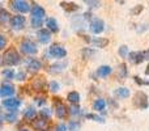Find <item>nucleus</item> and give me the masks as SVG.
<instances>
[{
	"label": "nucleus",
	"mask_w": 149,
	"mask_h": 131,
	"mask_svg": "<svg viewBox=\"0 0 149 131\" xmlns=\"http://www.w3.org/2000/svg\"><path fill=\"white\" fill-rule=\"evenodd\" d=\"M45 16H46V11L41 5H34L31 8V20H30L31 26L36 29L39 28L42 25V20H43Z\"/></svg>",
	"instance_id": "1"
},
{
	"label": "nucleus",
	"mask_w": 149,
	"mask_h": 131,
	"mask_svg": "<svg viewBox=\"0 0 149 131\" xmlns=\"http://www.w3.org/2000/svg\"><path fill=\"white\" fill-rule=\"evenodd\" d=\"M3 60H4V63L7 66H16L21 62V57L15 47H10V49H8L7 51L4 53Z\"/></svg>",
	"instance_id": "2"
},
{
	"label": "nucleus",
	"mask_w": 149,
	"mask_h": 131,
	"mask_svg": "<svg viewBox=\"0 0 149 131\" xmlns=\"http://www.w3.org/2000/svg\"><path fill=\"white\" fill-rule=\"evenodd\" d=\"M134 105L139 109H147L149 102H148V96L144 92H136L134 96Z\"/></svg>",
	"instance_id": "3"
},
{
	"label": "nucleus",
	"mask_w": 149,
	"mask_h": 131,
	"mask_svg": "<svg viewBox=\"0 0 149 131\" xmlns=\"http://www.w3.org/2000/svg\"><path fill=\"white\" fill-rule=\"evenodd\" d=\"M21 51H22L24 54L33 55L38 51V47H37V45L34 43L33 41H30V39H22V42H21Z\"/></svg>",
	"instance_id": "4"
},
{
	"label": "nucleus",
	"mask_w": 149,
	"mask_h": 131,
	"mask_svg": "<svg viewBox=\"0 0 149 131\" xmlns=\"http://www.w3.org/2000/svg\"><path fill=\"white\" fill-rule=\"evenodd\" d=\"M10 26L13 30H21L25 26V17L21 15H16L10 18Z\"/></svg>",
	"instance_id": "5"
},
{
	"label": "nucleus",
	"mask_w": 149,
	"mask_h": 131,
	"mask_svg": "<svg viewBox=\"0 0 149 131\" xmlns=\"http://www.w3.org/2000/svg\"><path fill=\"white\" fill-rule=\"evenodd\" d=\"M50 55L54 58H64L67 55V51H65L64 47H62L60 45L55 43L50 47Z\"/></svg>",
	"instance_id": "6"
},
{
	"label": "nucleus",
	"mask_w": 149,
	"mask_h": 131,
	"mask_svg": "<svg viewBox=\"0 0 149 131\" xmlns=\"http://www.w3.org/2000/svg\"><path fill=\"white\" fill-rule=\"evenodd\" d=\"M103 29H105V24H103V21L101 20V18H94V20L92 21V24H90V30L94 34L102 33Z\"/></svg>",
	"instance_id": "7"
},
{
	"label": "nucleus",
	"mask_w": 149,
	"mask_h": 131,
	"mask_svg": "<svg viewBox=\"0 0 149 131\" xmlns=\"http://www.w3.org/2000/svg\"><path fill=\"white\" fill-rule=\"evenodd\" d=\"M12 5L15 9H17L18 12L21 13H26L30 11V5H29L28 1H24V0H16V1H12Z\"/></svg>",
	"instance_id": "8"
},
{
	"label": "nucleus",
	"mask_w": 149,
	"mask_h": 131,
	"mask_svg": "<svg viewBox=\"0 0 149 131\" xmlns=\"http://www.w3.org/2000/svg\"><path fill=\"white\" fill-rule=\"evenodd\" d=\"M20 100H17V98H7V100L3 101V106H5V108L8 109V110H17V108L20 106Z\"/></svg>",
	"instance_id": "9"
},
{
	"label": "nucleus",
	"mask_w": 149,
	"mask_h": 131,
	"mask_svg": "<svg viewBox=\"0 0 149 131\" xmlns=\"http://www.w3.org/2000/svg\"><path fill=\"white\" fill-rule=\"evenodd\" d=\"M13 93H15V87L10 83H3L0 88V95L3 97H8V96H12Z\"/></svg>",
	"instance_id": "10"
},
{
	"label": "nucleus",
	"mask_w": 149,
	"mask_h": 131,
	"mask_svg": "<svg viewBox=\"0 0 149 131\" xmlns=\"http://www.w3.org/2000/svg\"><path fill=\"white\" fill-rule=\"evenodd\" d=\"M128 60L131 63H135V64H139L144 60V53L141 51H134L128 54Z\"/></svg>",
	"instance_id": "11"
},
{
	"label": "nucleus",
	"mask_w": 149,
	"mask_h": 131,
	"mask_svg": "<svg viewBox=\"0 0 149 131\" xmlns=\"http://www.w3.org/2000/svg\"><path fill=\"white\" fill-rule=\"evenodd\" d=\"M45 84H46V81H45V77L43 76H38L36 77V79H33V81H31V88H33L34 90H37V92H39V90L43 89Z\"/></svg>",
	"instance_id": "12"
},
{
	"label": "nucleus",
	"mask_w": 149,
	"mask_h": 131,
	"mask_svg": "<svg viewBox=\"0 0 149 131\" xmlns=\"http://www.w3.org/2000/svg\"><path fill=\"white\" fill-rule=\"evenodd\" d=\"M67 114H68V108L64 105V104L58 102L56 104V116H58V118L64 119L65 117H67Z\"/></svg>",
	"instance_id": "13"
},
{
	"label": "nucleus",
	"mask_w": 149,
	"mask_h": 131,
	"mask_svg": "<svg viewBox=\"0 0 149 131\" xmlns=\"http://www.w3.org/2000/svg\"><path fill=\"white\" fill-rule=\"evenodd\" d=\"M47 123H49V121H47V119H43V118L34 119V121H33V127H34V129H37V130L46 131V129H47Z\"/></svg>",
	"instance_id": "14"
},
{
	"label": "nucleus",
	"mask_w": 149,
	"mask_h": 131,
	"mask_svg": "<svg viewBox=\"0 0 149 131\" xmlns=\"http://www.w3.org/2000/svg\"><path fill=\"white\" fill-rule=\"evenodd\" d=\"M38 38H39V42L47 43V42H50V39H51V34H50V32L47 30V29H42V30L38 32Z\"/></svg>",
	"instance_id": "15"
},
{
	"label": "nucleus",
	"mask_w": 149,
	"mask_h": 131,
	"mask_svg": "<svg viewBox=\"0 0 149 131\" xmlns=\"http://www.w3.org/2000/svg\"><path fill=\"white\" fill-rule=\"evenodd\" d=\"M67 60H64V62H60V63H55V64H52L50 67V72L51 74H58V72H62L63 69L67 67Z\"/></svg>",
	"instance_id": "16"
},
{
	"label": "nucleus",
	"mask_w": 149,
	"mask_h": 131,
	"mask_svg": "<svg viewBox=\"0 0 149 131\" xmlns=\"http://www.w3.org/2000/svg\"><path fill=\"white\" fill-rule=\"evenodd\" d=\"M41 67H42V64H41V62L39 60H37V59H31L30 62H29V64H28V68H29V71L30 72H38L39 69H41Z\"/></svg>",
	"instance_id": "17"
},
{
	"label": "nucleus",
	"mask_w": 149,
	"mask_h": 131,
	"mask_svg": "<svg viewBox=\"0 0 149 131\" xmlns=\"http://www.w3.org/2000/svg\"><path fill=\"white\" fill-rule=\"evenodd\" d=\"M111 74V67L110 66H101L97 69V75L100 77H107Z\"/></svg>",
	"instance_id": "18"
},
{
	"label": "nucleus",
	"mask_w": 149,
	"mask_h": 131,
	"mask_svg": "<svg viewBox=\"0 0 149 131\" xmlns=\"http://www.w3.org/2000/svg\"><path fill=\"white\" fill-rule=\"evenodd\" d=\"M10 21V15L9 12H7L5 9L0 8V25H5L7 22Z\"/></svg>",
	"instance_id": "19"
},
{
	"label": "nucleus",
	"mask_w": 149,
	"mask_h": 131,
	"mask_svg": "<svg viewBox=\"0 0 149 131\" xmlns=\"http://www.w3.org/2000/svg\"><path fill=\"white\" fill-rule=\"evenodd\" d=\"M105 106H106V102H105V100H102V98L95 100L94 104H93V109L97 111H103L105 110Z\"/></svg>",
	"instance_id": "20"
},
{
	"label": "nucleus",
	"mask_w": 149,
	"mask_h": 131,
	"mask_svg": "<svg viewBox=\"0 0 149 131\" xmlns=\"http://www.w3.org/2000/svg\"><path fill=\"white\" fill-rule=\"evenodd\" d=\"M60 5H62L63 8H64L65 11H68V12H74V11L79 9V5L74 4V3H67V1H62L60 3Z\"/></svg>",
	"instance_id": "21"
},
{
	"label": "nucleus",
	"mask_w": 149,
	"mask_h": 131,
	"mask_svg": "<svg viewBox=\"0 0 149 131\" xmlns=\"http://www.w3.org/2000/svg\"><path fill=\"white\" fill-rule=\"evenodd\" d=\"M47 28H49L50 32H52V33H56L58 30H59V26H58V22L54 20V18H49L46 22Z\"/></svg>",
	"instance_id": "22"
},
{
	"label": "nucleus",
	"mask_w": 149,
	"mask_h": 131,
	"mask_svg": "<svg viewBox=\"0 0 149 131\" xmlns=\"http://www.w3.org/2000/svg\"><path fill=\"white\" fill-rule=\"evenodd\" d=\"M115 96L119 98H127L130 96V90L124 87L118 88V89H115Z\"/></svg>",
	"instance_id": "23"
},
{
	"label": "nucleus",
	"mask_w": 149,
	"mask_h": 131,
	"mask_svg": "<svg viewBox=\"0 0 149 131\" xmlns=\"http://www.w3.org/2000/svg\"><path fill=\"white\" fill-rule=\"evenodd\" d=\"M93 45H94L95 47H101V49H103V47H106L109 45V39L106 38H95L93 39Z\"/></svg>",
	"instance_id": "24"
},
{
	"label": "nucleus",
	"mask_w": 149,
	"mask_h": 131,
	"mask_svg": "<svg viewBox=\"0 0 149 131\" xmlns=\"http://www.w3.org/2000/svg\"><path fill=\"white\" fill-rule=\"evenodd\" d=\"M67 98H68V101H70L71 104L76 105V104H79V101H80V95L77 92H70L68 93V96H67Z\"/></svg>",
	"instance_id": "25"
},
{
	"label": "nucleus",
	"mask_w": 149,
	"mask_h": 131,
	"mask_svg": "<svg viewBox=\"0 0 149 131\" xmlns=\"http://www.w3.org/2000/svg\"><path fill=\"white\" fill-rule=\"evenodd\" d=\"M36 116H37V110H34L33 108H29L25 111V119H28V121H34Z\"/></svg>",
	"instance_id": "26"
},
{
	"label": "nucleus",
	"mask_w": 149,
	"mask_h": 131,
	"mask_svg": "<svg viewBox=\"0 0 149 131\" xmlns=\"http://www.w3.org/2000/svg\"><path fill=\"white\" fill-rule=\"evenodd\" d=\"M16 118H17V110H12L10 113H8V114H5L4 116V119L7 122H15L16 121Z\"/></svg>",
	"instance_id": "27"
},
{
	"label": "nucleus",
	"mask_w": 149,
	"mask_h": 131,
	"mask_svg": "<svg viewBox=\"0 0 149 131\" xmlns=\"http://www.w3.org/2000/svg\"><path fill=\"white\" fill-rule=\"evenodd\" d=\"M86 118L88 119H93V121H95V122H101V123H103V122H105V119H103L102 117L95 116V114H86Z\"/></svg>",
	"instance_id": "28"
},
{
	"label": "nucleus",
	"mask_w": 149,
	"mask_h": 131,
	"mask_svg": "<svg viewBox=\"0 0 149 131\" xmlns=\"http://www.w3.org/2000/svg\"><path fill=\"white\" fill-rule=\"evenodd\" d=\"M68 129H70V131H79L80 130V123L76 121H72L68 123Z\"/></svg>",
	"instance_id": "29"
},
{
	"label": "nucleus",
	"mask_w": 149,
	"mask_h": 131,
	"mask_svg": "<svg viewBox=\"0 0 149 131\" xmlns=\"http://www.w3.org/2000/svg\"><path fill=\"white\" fill-rule=\"evenodd\" d=\"M93 55H94V50H90V49H84L82 50V57H84L85 59L93 57Z\"/></svg>",
	"instance_id": "30"
},
{
	"label": "nucleus",
	"mask_w": 149,
	"mask_h": 131,
	"mask_svg": "<svg viewBox=\"0 0 149 131\" xmlns=\"http://www.w3.org/2000/svg\"><path fill=\"white\" fill-rule=\"evenodd\" d=\"M118 53H119V55H120L122 58H126L127 55H128V47L127 46H120Z\"/></svg>",
	"instance_id": "31"
},
{
	"label": "nucleus",
	"mask_w": 149,
	"mask_h": 131,
	"mask_svg": "<svg viewBox=\"0 0 149 131\" xmlns=\"http://www.w3.org/2000/svg\"><path fill=\"white\" fill-rule=\"evenodd\" d=\"M3 76H4L5 79H13V77H15V72H13L12 69H4V71H3Z\"/></svg>",
	"instance_id": "32"
},
{
	"label": "nucleus",
	"mask_w": 149,
	"mask_h": 131,
	"mask_svg": "<svg viewBox=\"0 0 149 131\" xmlns=\"http://www.w3.org/2000/svg\"><path fill=\"white\" fill-rule=\"evenodd\" d=\"M50 116H51V111H50L49 109H42V110H41V118L49 119Z\"/></svg>",
	"instance_id": "33"
},
{
	"label": "nucleus",
	"mask_w": 149,
	"mask_h": 131,
	"mask_svg": "<svg viewBox=\"0 0 149 131\" xmlns=\"http://www.w3.org/2000/svg\"><path fill=\"white\" fill-rule=\"evenodd\" d=\"M59 89H60V85L58 84L56 81H51V83H50V90H51V92H58Z\"/></svg>",
	"instance_id": "34"
},
{
	"label": "nucleus",
	"mask_w": 149,
	"mask_h": 131,
	"mask_svg": "<svg viewBox=\"0 0 149 131\" xmlns=\"http://www.w3.org/2000/svg\"><path fill=\"white\" fill-rule=\"evenodd\" d=\"M119 74H120V77H126L127 76V67H126V64H120V67H119Z\"/></svg>",
	"instance_id": "35"
},
{
	"label": "nucleus",
	"mask_w": 149,
	"mask_h": 131,
	"mask_svg": "<svg viewBox=\"0 0 149 131\" xmlns=\"http://www.w3.org/2000/svg\"><path fill=\"white\" fill-rule=\"evenodd\" d=\"M70 113L73 114V116H77V114H80V106L77 105H72L70 109Z\"/></svg>",
	"instance_id": "36"
},
{
	"label": "nucleus",
	"mask_w": 149,
	"mask_h": 131,
	"mask_svg": "<svg viewBox=\"0 0 149 131\" xmlns=\"http://www.w3.org/2000/svg\"><path fill=\"white\" fill-rule=\"evenodd\" d=\"M5 45H7V38L0 34V49H4Z\"/></svg>",
	"instance_id": "37"
},
{
	"label": "nucleus",
	"mask_w": 149,
	"mask_h": 131,
	"mask_svg": "<svg viewBox=\"0 0 149 131\" xmlns=\"http://www.w3.org/2000/svg\"><path fill=\"white\" fill-rule=\"evenodd\" d=\"M85 3H86L88 5H90V7H100L101 5L100 1H93V0H86Z\"/></svg>",
	"instance_id": "38"
},
{
	"label": "nucleus",
	"mask_w": 149,
	"mask_h": 131,
	"mask_svg": "<svg viewBox=\"0 0 149 131\" xmlns=\"http://www.w3.org/2000/svg\"><path fill=\"white\" fill-rule=\"evenodd\" d=\"M134 79H135V81H136L137 84H140V85H148V84H149L148 81H144V80H140V77H137V76H135Z\"/></svg>",
	"instance_id": "39"
},
{
	"label": "nucleus",
	"mask_w": 149,
	"mask_h": 131,
	"mask_svg": "<svg viewBox=\"0 0 149 131\" xmlns=\"http://www.w3.org/2000/svg\"><path fill=\"white\" fill-rule=\"evenodd\" d=\"M141 11H143V5H137L136 8L132 9V15H137V13H140Z\"/></svg>",
	"instance_id": "40"
},
{
	"label": "nucleus",
	"mask_w": 149,
	"mask_h": 131,
	"mask_svg": "<svg viewBox=\"0 0 149 131\" xmlns=\"http://www.w3.org/2000/svg\"><path fill=\"white\" fill-rule=\"evenodd\" d=\"M25 74L24 72H18V74H16V79L17 80H25Z\"/></svg>",
	"instance_id": "41"
},
{
	"label": "nucleus",
	"mask_w": 149,
	"mask_h": 131,
	"mask_svg": "<svg viewBox=\"0 0 149 131\" xmlns=\"http://www.w3.org/2000/svg\"><path fill=\"white\" fill-rule=\"evenodd\" d=\"M67 130V127H65V125H58L55 131H65Z\"/></svg>",
	"instance_id": "42"
},
{
	"label": "nucleus",
	"mask_w": 149,
	"mask_h": 131,
	"mask_svg": "<svg viewBox=\"0 0 149 131\" xmlns=\"http://www.w3.org/2000/svg\"><path fill=\"white\" fill-rule=\"evenodd\" d=\"M3 122H4V114H3V110H1V108H0V126H1Z\"/></svg>",
	"instance_id": "43"
},
{
	"label": "nucleus",
	"mask_w": 149,
	"mask_h": 131,
	"mask_svg": "<svg viewBox=\"0 0 149 131\" xmlns=\"http://www.w3.org/2000/svg\"><path fill=\"white\" fill-rule=\"evenodd\" d=\"M144 59H149V49L147 51H144Z\"/></svg>",
	"instance_id": "44"
},
{
	"label": "nucleus",
	"mask_w": 149,
	"mask_h": 131,
	"mask_svg": "<svg viewBox=\"0 0 149 131\" xmlns=\"http://www.w3.org/2000/svg\"><path fill=\"white\" fill-rule=\"evenodd\" d=\"M145 75H149V64L147 67V69H145Z\"/></svg>",
	"instance_id": "45"
},
{
	"label": "nucleus",
	"mask_w": 149,
	"mask_h": 131,
	"mask_svg": "<svg viewBox=\"0 0 149 131\" xmlns=\"http://www.w3.org/2000/svg\"><path fill=\"white\" fill-rule=\"evenodd\" d=\"M20 131H28V130H20Z\"/></svg>",
	"instance_id": "46"
},
{
	"label": "nucleus",
	"mask_w": 149,
	"mask_h": 131,
	"mask_svg": "<svg viewBox=\"0 0 149 131\" xmlns=\"http://www.w3.org/2000/svg\"><path fill=\"white\" fill-rule=\"evenodd\" d=\"M46 131H47V130H46Z\"/></svg>",
	"instance_id": "47"
}]
</instances>
